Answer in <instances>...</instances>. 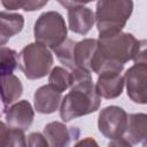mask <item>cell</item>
<instances>
[{"label":"cell","instance_id":"cell-22","mask_svg":"<svg viewBox=\"0 0 147 147\" xmlns=\"http://www.w3.org/2000/svg\"><path fill=\"white\" fill-rule=\"evenodd\" d=\"M26 2L28 0H1V5L8 10H17V9L24 10Z\"/></svg>","mask_w":147,"mask_h":147},{"label":"cell","instance_id":"cell-23","mask_svg":"<svg viewBox=\"0 0 147 147\" xmlns=\"http://www.w3.org/2000/svg\"><path fill=\"white\" fill-rule=\"evenodd\" d=\"M62 7H64L65 9H72V8H77V7H83L88 2H92L94 0H56Z\"/></svg>","mask_w":147,"mask_h":147},{"label":"cell","instance_id":"cell-8","mask_svg":"<svg viewBox=\"0 0 147 147\" xmlns=\"http://www.w3.org/2000/svg\"><path fill=\"white\" fill-rule=\"evenodd\" d=\"M6 123L11 129L28 130L34 118V110L28 100H21L10 105L5 111Z\"/></svg>","mask_w":147,"mask_h":147},{"label":"cell","instance_id":"cell-11","mask_svg":"<svg viewBox=\"0 0 147 147\" xmlns=\"http://www.w3.org/2000/svg\"><path fill=\"white\" fill-rule=\"evenodd\" d=\"M95 23L94 13L87 7H77L68 10V24L69 29L77 33L85 36L87 34Z\"/></svg>","mask_w":147,"mask_h":147},{"label":"cell","instance_id":"cell-4","mask_svg":"<svg viewBox=\"0 0 147 147\" xmlns=\"http://www.w3.org/2000/svg\"><path fill=\"white\" fill-rule=\"evenodd\" d=\"M18 64L28 79H40L49 74L53 64V55L48 47L34 41L21 51L18 54Z\"/></svg>","mask_w":147,"mask_h":147},{"label":"cell","instance_id":"cell-5","mask_svg":"<svg viewBox=\"0 0 147 147\" xmlns=\"http://www.w3.org/2000/svg\"><path fill=\"white\" fill-rule=\"evenodd\" d=\"M33 34L37 42L54 49L67 39L68 28L63 16L54 10L42 13L36 21Z\"/></svg>","mask_w":147,"mask_h":147},{"label":"cell","instance_id":"cell-18","mask_svg":"<svg viewBox=\"0 0 147 147\" xmlns=\"http://www.w3.org/2000/svg\"><path fill=\"white\" fill-rule=\"evenodd\" d=\"M48 84L59 92H64L70 87V71L62 67H54L49 72Z\"/></svg>","mask_w":147,"mask_h":147},{"label":"cell","instance_id":"cell-17","mask_svg":"<svg viewBox=\"0 0 147 147\" xmlns=\"http://www.w3.org/2000/svg\"><path fill=\"white\" fill-rule=\"evenodd\" d=\"M75 45L76 41L71 39H65L63 42H61L57 47H55L53 51L57 57V60L68 69L74 70L76 69L75 65Z\"/></svg>","mask_w":147,"mask_h":147},{"label":"cell","instance_id":"cell-1","mask_svg":"<svg viewBox=\"0 0 147 147\" xmlns=\"http://www.w3.org/2000/svg\"><path fill=\"white\" fill-rule=\"evenodd\" d=\"M101 98L96 92L91 72L83 69L70 70V92L60 103V117L63 122L88 115L99 109Z\"/></svg>","mask_w":147,"mask_h":147},{"label":"cell","instance_id":"cell-21","mask_svg":"<svg viewBox=\"0 0 147 147\" xmlns=\"http://www.w3.org/2000/svg\"><path fill=\"white\" fill-rule=\"evenodd\" d=\"M26 145L28 146H32V147H36V146H48V142L46 141V139H45L42 133L33 132V133L29 134Z\"/></svg>","mask_w":147,"mask_h":147},{"label":"cell","instance_id":"cell-12","mask_svg":"<svg viewBox=\"0 0 147 147\" xmlns=\"http://www.w3.org/2000/svg\"><path fill=\"white\" fill-rule=\"evenodd\" d=\"M147 137V115L139 114H130L127 115V124L123 138L131 145L145 144Z\"/></svg>","mask_w":147,"mask_h":147},{"label":"cell","instance_id":"cell-9","mask_svg":"<svg viewBox=\"0 0 147 147\" xmlns=\"http://www.w3.org/2000/svg\"><path fill=\"white\" fill-rule=\"evenodd\" d=\"M62 100V93L55 90L49 84L40 86L33 95L34 110L40 114H53L60 107Z\"/></svg>","mask_w":147,"mask_h":147},{"label":"cell","instance_id":"cell-3","mask_svg":"<svg viewBox=\"0 0 147 147\" xmlns=\"http://www.w3.org/2000/svg\"><path fill=\"white\" fill-rule=\"evenodd\" d=\"M132 11V0H98L94 18L99 37H109L121 32Z\"/></svg>","mask_w":147,"mask_h":147},{"label":"cell","instance_id":"cell-24","mask_svg":"<svg viewBox=\"0 0 147 147\" xmlns=\"http://www.w3.org/2000/svg\"><path fill=\"white\" fill-rule=\"evenodd\" d=\"M9 131L10 127L0 121V147L8 146L9 142Z\"/></svg>","mask_w":147,"mask_h":147},{"label":"cell","instance_id":"cell-20","mask_svg":"<svg viewBox=\"0 0 147 147\" xmlns=\"http://www.w3.org/2000/svg\"><path fill=\"white\" fill-rule=\"evenodd\" d=\"M8 146H26V140H25L24 131L10 127Z\"/></svg>","mask_w":147,"mask_h":147},{"label":"cell","instance_id":"cell-2","mask_svg":"<svg viewBox=\"0 0 147 147\" xmlns=\"http://www.w3.org/2000/svg\"><path fill=\"white\" fill-rule=\"evenodd\" d=\"M98 51L102 57L111 62L125 64L131 60L134 62L139 57L145 59V46L132 33L118 32L109 37H99Z\"/></svg>","mask_w":147,"mask_h":147},{"label":"cell","instance_id":"cell-7","mask_svg":"<svg viewBox=\"0 0 147 147\" xmlns=\"http://www.w3.org/2000/svg\"><path fill=\"white\" fill-rule=\"evenodd\" d=\"M124 77L127 96L136 103L145 105L147 102V64L146 62H134Z\"/></svg>","mask_w":147,"mask_h":147},{"label":"cell","instance_id":"cell-16","mask_svg":"<svg viewBox=\"0 0 147 147\" xmlns=\"http://www.w3.org/2000/svg\"><path fill=\"white\" fill-rule=\"evenodd\" d=\"M98 48V40L90 38L76 41L75 45V65L76 69H83L92 74L91 63Z\"/></svg>","mask_w":147,"mask_h":147},{"label":"cell","instance_id":"cell-25","mask_svg":"<svg viewBox=\"0 0 147 147\" xmlns=\"http://www.w3.org/2000/svg\"><path fill=\"white\" fill-rule=\"evenodd\" d=\"M86 144H94V145H96V142H95L93 139H91V138H87V139H86V140H84V141L77 142V145H86Z\"/></svg>","mask_w":147,"mask_h":147},{"label":"cell","instance_id":"cell-15","mask_svg":"<svg viewBox=\"0 0 147 147\" xmlns=\"http://www.w3.org/2000/svg\"><path fill=\"white\" fill-rule=\"evenodd\" d=\"M23 93L21 80L13 74L0 76V100L5 108L16 102Z\"/></svg>","mask_w":147,"mask_h":147},{"label":"cell","instance_id":"cell-19","mask_svg":"<svg viewBox=\"0 0 147 147\" xmlns=\"http://www.w3.org/2000/svg\"><path fill=\"white\" fill-rule=\"evenodd\" d=\"M18 64V54L6 46H0V76L13 74Z\"/></svg>","mask_w":147,"mask_h":147},{"label":"cell","instance_id":"cell-14","mask_svg":"<svg viewBox=\"0 0 147 147\" xmlns=\"http://www.w3.org/2000/svg\"><path fill=\"white\" fill-rule=\"evenodd\" d=\"M68 127L64 123L61 122H51L45 125L42 134L48 142V146L52 147H64L68 146L72 137L74 130Z\"/></svg>","mask_w":147,"mask_h":147},{"label":"cell","instance_id":"cell-10","mask_svg":"<svg viewBox=\"0 0 147 147\" xmlns=\"http://www.w3.org/2000/svg\"><path fill=\"white\" fill-rule=\"evenodd\" d=\"M95 88L100 98L115 99L118 98L124 88V77L121 72H108L98 76Z\"/></svg>","mask_w":147,"mask_h":147},{"label":"cell","instance_id":"cell-6","mask_svg":"<svg viewBox=\"0 0 147 147\" xmlns=\"http://www.w3.org/2000/svg\"><path fill=\"white\" fill-rule=\"evenodd\" d=\"M127 124L126 111L118 106H108L100 110L98 127L102 136L113 140L123 137Z\"/></svg>","mask_w":147,"mask_h":147},{"label":"cell","instance_id":"cell-13","mask_svg":"<svg viewBox=\"0 0 147 147\" xmlns=\"http://www.w3.org/2000/svg\"><path fill=\"white\" fill-rule=\"evenodd\" d=\"M24 26V17L18 13L0 11V46L7 44V41L18 34Z\"/></svg>","mask_w":147,"mask_h":147}]
</instances>
